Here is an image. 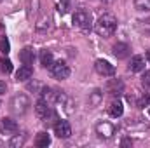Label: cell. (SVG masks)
I'll use <instances>...</instances> for the list:
<instances>
[{
    "label": "cell",
    "mask_w": 150,
    "mask_h": 148,
    "mask_svg": "<svg viewBox=\"0 0 150 148\" xmlns=\"http://www.w3.org/2000/svg\"><path fill=\"white\" fill-rule=\"evenodd\" d=\"M94 30L100 37H112L117 30V19L112 14H103L94 25Z\"/></svg>",
    "instance_id": "obj_1"
},
{
    "label": "cell",
    "mask_w": 150,
    "mask_h": 148,
    "mask_svg": "<svg viewBox=\"0 0 150 148\" xmlns=\"http://www.w3.org/2000/svg\"><path fill=\"white\" fill-rule=\"evenodd\" d=\"M30 106H32L30 98H28L26 94H23V92L14 94L12 99H11V103H9V108H11V111H12L14 115H25Z\"/></svg>",
    "instance_id": "obj_2"
},
{
    "label": "cell",
    "mask_w": 150,
    "mask_h": 148,
    "mask_svg": "<svg viewBox=\"0 0 150 148\" xmlns=\"http://www.w3.org/2000/svg\"><path fill=\"white\" fill-rule=\"evenodd\" d=\"M72 21H74L75 26H79L80 30H91V26H93V16H91V12H87L86 9L75 11Z\"/></svg>",
    "instance_id": "obj_3"
},
{
    "label": "cell",
    "mask_w": 150,
    "mask_h": 148,
    "mask_svg": "<svg viewBox=\"0 0 150 148\" xmlns=\"http://www.w3.org/2000/svg\"><path fill=\"white\" fill-rule=\"evenodd\" d=\"M94 131H96V134H98L100 138H103V140H110L113 134H115V125H113L112 122L101 120V122H98V124L94 125Z\"/></svg>",
    "instance_id": "obj_4"
},
{
    "label": "cell",
    "mask_w": 150,
    "mask_h": 148,
    "mask_svg": "<svg viewBox=\"0 0 150 148\" xmlns=\"http://www.w3.org/2000/svg\"><path fill=\"white\" fill-rule=\"evenodd\" d=\"M51 73L54 75L58 80H65L70 77V66L65 61H54L51 66Z\"/></svg>",
    "instance_id": "obj_5"
},
{
    "label": "cell",
    "mask_w": 150,
    "mask_h": 148,
    "mask_svg": "<svg viewBox=\"0 0 150 148\" xmlns=\"http://www.w3.org/2000/svg\"><path fill=\"white\" fill-rule=\"evenodd\" d=\"M54 103L65 111V113H72V111H74V108H72V99L68 98V94H67L65 91H56Z\"/></svg>",
    "instance_id": "obj_6"
},
{
    "label": "cell",
    "mask_w": 150,
    "mask_h": 148,
    "mask_svg": "<svg viewBox=\"0 0 150 148\" xmlns=\"http://www.w3.org/2000/svg\"><path fill=\"white\" fill-rule=\"evenodd\" d=\"M54 134L58 138H63V140L70 138L72 136V125H70V122L68 120H58L54 124Z\"/></svg>",
    "instance_id": "obj_7"
},
{
    "label": "cell",
    "mask_w": 150,
    "mask_h": 148,
    "mask_svg": "<svg viewBox=\"0 0 150 148\" xmlns=\"http://www.w3.org/2000/svg\"><path fill=\"white\" fill-rule=\"evenodd\" d=\"M94 68H96L98 73L103 75V77H113V75H115V66L110 65L107 59H98V61L94 63Z\"/></svg>",
    "instance_id": "obj_8"
},
{
    "label": "cell",
    "mask_w": 150,
    "mask_h": 148,
    "mask_svg": "<svg viewBox=\"0 0 150 148\" xmlns=\"http://www.w3.org/2000/svg\"><path fill=\"white\" fill-rule=\"evenodd\" d=\"M0 132H4V134H16L18 132V122L12 120L11 117H4L0 120Z\"/></svg>",
    "instance_id": "obj_9"
},
{
    "label": "cell",
    "mask_w": 150,
    "mask_h": 148,
    "mask_svg": "<svg viewBox=\"0 0 150 148\" xmlns=\"http://www.w3.org/2000/svg\"><path fill=\"white\" fill-rule=\"evenodd\" d=\"M112 51H113V56L117 59H124V58H127L131 54V47L127 44H124V42H117L112 47Z\"/></svg>",
    "instance_id": "obj_10"
},
{
    "label": "cell",
    "mask_w": 150,
    "mask_h": 148,
    "mask_svg": "<svg viewBox=\"0 0 150 148\" xmlns=\"http://www.w3.org/2000/svg\"><path fill=\"white\" fill-rule=\"evenodd\" d=\"M51 110V106H49V101H45L44 98H40L37 103H35V113H37V117L40 120H44V117L49 113Z\"/></svg>",
    "instance_id": "obj_11"
},
{
    "label": "cell",
    "mask_w": 150,
    "mask_h": 148,
    "mask_svg": "<svg viewBox=\"0 0 150 148\" xmlns=\"http://www.w3.org/2000/svg\"><path fill=\"white\" fill-rule=\"evenodd\" d=\"M101 101H103V91H101V89H94L93 92H89L87 103H89V106H91V108L100 106V105H101Z\"/></svg>",
    "instance_id": "obj_12"
},
{
    "label": "cell",
    "mask_w": 150,
    "mask_h": 148,
    "mask_svg": "<svg viewBox=\"0 0 150 148\" xmlns=\"http://www.w3.org/2000/svg\"><path fill=\"white\" fill-rule=\"evenodd\" d=\"M127 68H129V72H133V73L142 72V70L145 68V59H143L142 56H133L131 61H129V65H127Z\"/></svg>",
    "instance_id": "obj_13"
},
{
    "label": "cell",
    "mask_w": 150,
    "mask_h": 148,
    "mask_svg": "<svg viewBox=\"0 0 150 148\" xmlns=\"http://www.w3.org/2000/svg\"><path fill=\"white\" fill-rule=\"evenodd\" d=\"M32 75H33L32 66H30V65H25V66H21V68L16 72V80H18V82H26V80L32 78Z\"/></svg>",
    "instance_id": "obj_14"
},
{
    "label": "cell",
    "mask_w": 150,
    "mask_h": 148,
    "mask_svg": "<svg viewBox=\"0 0 150 148\" xmlns=\"http://www.w3.org/2000/svg\"><path fill=\"white\" fill-rule=\"evenodd\" d=\"M19 59H21L23 65H32L33 59H35V52H33V49H32V47H25V49L19 52Z\"/></svg>",
    "instance_id": "obj_15"
},
{
    "label": "cell",
    "mask_w": 150,
    "mask_h": 148,
    "mask_svg": "<svg viewBox=\"0 0 150 148\" xmlns=\"http://www.w3.org/2000/svg\"><path fill=\"white\" fill-rule=\"evenodd\" d=\"M52 63H54V56H52V52L47 51V49H42V51H40V65H42L44 68H51Z\"/></svg>",
    "instance_id": "obj_16"
},
{
    "label": "cell",
    "mask_w": 150,
    "mask_h": 148,
    "mask_svg": "<svg viewBox=\"0 0 150 148\" xmlns=\"http://www.w3.org/2000/svg\"><path fill=\"white\" fill-rule=\"evenodd\" d=\"M108 113L112 115V117H122V113H124V106H122V101H119V99H113L112 103H110V106H108Z\"/></svg>",
    "instance_id": "obj_17"
},
{
    "label": "cell",
    "mask_w": 150,
    "mask_h": 148,
    "mask_svg": "<svg viewBox=\"0 0 150 148\" xmlns=\"http://www.w3.org/2000/svg\"><path fill=\"white\" fill-rule=\"evenodd\" d=\"M107 91H108V92H112V94H120V92L124 91V85H122V82H120V80L113 78V80H110V82L107 84Z\"/></svg>",
    "instance_id": "obj_18"
},
{
    "label": "cell",
    "mask_w": 150,
    "mask_h": 148,
    "mask_svg": "<svg viewBox=\"0 0 150 148\" xmlns=\"http://www.w3.org/2000/svg\"><path fill=\"white\" fill-rule=\"evenodd\" d=\"M35 145L38 148H45L51 145V136L47 134V132H38L37 138H35Z\"/></svg>",
    "instance_id": "obj_19"
},
{
    "label": "cell",
    "mask_w": 150,
    "mask_h": 148,
    "mask_svg": "<svg viewBox=\"0 0 150 148\" xmlns=\"http://www.w3.org/2000/svg\"><path fill=\"white\" fill-rule=\"evenodd\" d=\"M25 141H26V134L25 132H21V134H14L12 136V140L9 141V147L12 148H19L25 145Z\"/></svg>",
    "instance_id": "obj_20"
},
{
    "label": "cell",
    "mask_w": 150,
    "mask_h": 148,
    "mask_svg": "<svg viewBox=\"0 0 150 148\" xmlns=\"http://www.w3.org/2000/svg\"><path fill=\"white\" fill-rule=\"evenodd\" d=\"M0 72H4V73H11L12 72V61L9 58H5V56L0 59Z\"/></svg>",
    "instance_id": "obj_21"
},
{
    "label": "cell",
    "mask_w": 150,
    "mask_h": 148,
    "mask_svg": "<svg viewBox=\"0 0 150 148\" xmlns=\"http://www.w3.org/2000/svg\"><path fill=\"white\" fill-rule=\"evenodd\" d=\"M134 7L140 12H149L150 11V0H134Z\"/></svg>",
    "instance_id": "obj_22"
},
{
    "label": "cell",
    "mask_w": 150,
    "mask_h": 148,
    "mask_svg": "<svg viewBox=\"0 0 150 148\" xmlns=\"http://www.w3.org/2000/svg\"><path fill=\"white\" fill-rule=\"evenodd\" d=\"M0 51L4 52V54H9V51H11V44H9V38L5 37H0Z\"/></svg>",
    "instance_id": "obj_23"
},
{
    "label": "cell",
    "mask_w": 150,
    "mask_h": 148,
    "mask_svg": "<svg viewBox=\"0 0 150 148\" xmlns=\"http://www.w3.org/2000/svg\"><path fill=\"white\" fill-rule=\"evenodd\" d=\"M58 11H59L61 14H67V12L70 11V0H59V4H58Z\"/></svg>",
    "instance_id": "obj_24"
},
{
    "label": "cell",
    "mask_w": 150,
    "mask_h": 148,
    "mask_svg": "<svg viewBox=\"0 0 150 148\" xmlns=\"http://www.w3.org/2000/svg\"><path fill=\"white\" fill-rule=\"evenodd\" d=\"M138 28L143 33H149L150 35V19H147V21H138Z\"/></svg>",
    "instance_id": "obj_25"
},
{
    "label": "cell",
    "mask_w": 150,
    "mask_h": 148,
    "mask_svg": "<svg viewBox=\"0 0 150 148\" xmlns=\"http://www.w3.org/2000/svg\"><path fill=\"white\" fill-rule=\"evenodd\" d=\"M35 28H37L38 32H42V30H47V28H49V18H44V19H40V21L37 23V26H35Z\"/></svg>",
    "instance_id": "obj_26"
},
{
    "label": "cell",
    "mask_w": 150,
    "mask_h": 148,
    "mask_svg": "<svg viewBox=\"0 0 150 148\" xmlns=\"http://www.w3.org/2000/svg\"><path fill=\"white\" fill-rule=\"evenodd\" d=\"M42 87H44V85H42L40 82H30V84H28V89H30V91H35V92H40Z\"/></svg>",
    "instance_id": "obj_27"
},
{
    "label": "cell",
    "mask_w": 150,
    "mask_h": 148,
    "mask_svg": "<svg viewBox=\"0 0 150 148\" xmlns=\"http://www.w3.org/2000/svg\"><path fill=\"white\" fill-rule=\"evenodd\" d=\"M142 84H143L145 87H150V70L143 73V77H142Z\"/></svg>",
    "instance_id": "obj_28"
},
{
    "label": "cell",
    "mask_w": 150,
    "mask_h": 148,
    "mask_svg": "<svg viewBox=\"0 0 150 148\" xmlns=\"http://www.w3.org/2000/svg\"><path fill=\"white\" fill-rule=\"evenodd\" d=\"M147 105H150V96L149 94H147V96H142L140 101H138V106H147Z\"/></svg>",
    "instance_id": "obj_29"
},
{
    "label": "cell",
    "mask_w": 150,
    "mask_h": 148,
    "mask_svg": "<svg viewBox=\"0 0 150 148\" xmlns=\"http://www.w3.org/2000/svg\"><path fill=\"white\" fill-rule=\"evenodd\" d=\"M133 145V141L129 140V138H124L122 141H120V147H131Z\"/></svg>",
    "instance_id": "obj_30"
},
{
    "label": "cell",
    "mask_w": 150,
    "mask_h": 148,
    "mask_svg": "<svg viewBox=\"0 0 150 148\" xmlns=\"http://www.w3.org/2000/svg\"><path fill=\"white\" fill-rule=\"evenodd\" d=\"M5 91H7V85H5V82H0V96H2V94H5Z\"/></svg>",
    "instance_id": "obj_31"
},
{
    "label": "cell",
    "mask_w": 150,
    "mask_h": 148,
    "mask_svg": "<svg viewBox=\"0 0 150 148\" xmlns=\"http://www.w3.org/2000/svg\"><path fill=\"white\" fill-rule=\"evenodd\" d=\"M147 61H149V63H150V49H149V51H147Z\"/></svg>",
    "instance_id": "obj_32"
},
{
    "label": "cell",
    "mask_w": 150,
    "mask_h": 148,
    "mask_svg": "<svg viewBox=\"0 0 150 148\" xmlns=\"http://www.w3.org/2000/svg\"><path fill=\"white\" fill-rule=\"evenodd\" d=\"M2 145H4V143H2V141H0V147H2Z\"/></svg>",
    "instance_id": "obj_33"
},
{
    "label": "cell",
    "mask_w": 150,
    "mask_h": 148,
    "mask_svg": "<svg viewBox=\"0 0 150 148\" xmlns=\"http://www.w3.org/2000/svg\"><path fill=\"white\" fill-rule=\"evenodd\" d=\"M149 115H150V108H149Z\"/></svg>",
    "instance_id": "obj_34"
},
{
    "label": "cell",
    "mask_w": 150,
    "mask_h": 148,
    "mask_svg": "<svg viewBox=\"0 0 150 148\" xmlns=\"http://www.w3.org/2000/svg\"><path fill=\"white\" fill-rule=\"evenodd\" d=\"M0 106H2V101H0Z\"/></svg>",
    "instance_id": "obj_35"
},
{
    "label": "cell",
    "mask_w": 150,
    "mask_h": 148,
    "mask_svg": "<svg viewBox=\"0 0 150 148\" xmlns=\"http://www.w3.org/2000/svg\"><path fill=\"white\" fill-rule=\"evenodd\" d=\"M0 2H2V0H0Z\"/></svg>",
    "instance_id": "obj_36"
}]
</instances>
